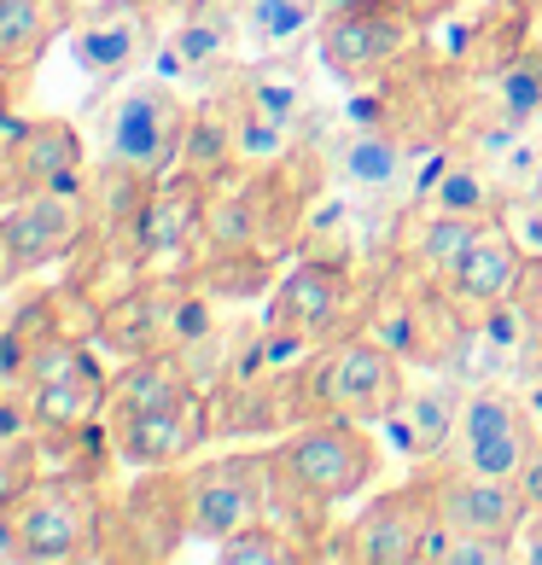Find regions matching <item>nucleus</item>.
Returning a JSON list of instances; mask_svg holds the SVG:
<instances>
[{
	"instance_id": "nucleus-1",
	"label": "nucleus",
	"mask_w": 542,
	"mask_h": 565,
	"mask_svg": "<svg viewBox=\"0 0 542 565\" xmlns=\"http://www.w3.org/2000/svg\"><path fill=\"white\" fill-rule=\"evenodd\" d=\"M298 408H291V426L298 420H362L380 426L391 408L403 403V355L391 350L380 332H344L316 350L298 380Z\"/></svg>"
},
{
	"instance_id": "nucleus-2",
	"label": "nucleus",
	"mask_w": 542,
	"mask_h": 565,
	"mask_svg": "<svg viewBox=\"0 0 542 565\" xmlns=\"http://www.w3.org/2000/svg\"><path fill=\"white\" fill-rule=\"evenodd\" d=\"M94 129H99V163H111V170L152 186L181 163L193 111L176 94V82L135 76V82H117L111 88V99L94 111Z\"/></svg>"
},
{
	"instance_id": "nucleus-3",
	"label": "nucleus",
	"mask_w": 542,
	"mask_h": 565,
	"mask_svg": "<svg viewBox=\"0 0 542 565\" xmlns=\"http://www.w3.org/2000/svg\"><path fill=\"white\" fill-rule=\"evenodd\" d=\"M275 472L316 508H344L385 472V437L362 420H298L275 444Z\"/></svg>"
},
{
	"instance_id": "nucleus-4",
	"label": "nucleus",
	"mask_w": 542,
	"mask_h": 565,
	"mask_svg": "<svg viewBox=\"0 0 542 565\" xmlns=\"http://www.w3.org/2000/svg\"><path fill=\"white\" fill-rule=\"evenodd\" d=\"M18 396H24V426H35L41 437L59 431H82L106 414L111 380L99 373L94 350L71 339V332H47L18 367Z\"/></svg>"
},
{
	"instance_id": "nucleus-5",
	"label": "nucleus",
	"mask_w": 542,
	"mask_h": 565,
	"mask_svg": "<svg viewBox=\"0 0 542 565\" xmlns=\"http://www.w3.org/2000/svg\"><path fill=\"white\" fill-rule=\"evenodd\" d=\"M12 513H18V542H24L30 565L99 559V548H106L111 501L82 472H41Z\"/></svg>"
},
{
	"instance_id": "nucleus-6",
	"label": "nucleus",
	"mask_w": 542,
	"mask_h": 565,
	"mask_svg": "<svg viewBox=\"0 0 542 565\" xmlns=\"http://www.w3.org/2000/svg\"><path fill=\"white\" fill-rule=\"evenodd\" d=\"M437 525V478L421 472L397 490H380L350 525H332L321 559L357 565H421V542Z\"/></svg>"
},
{
	"instance_id": "nucleus-7",
	"label": "nucleus",
	"mask_w": 542,
	"mask_h": 565,
	"mask_svg": "<svg viewBox=\"0 0 542 565\" xmlns=\"http://www.w3.org/2000/svg\"><path fill=\"white\" fill-rule=\"evenodd\" d=\"M187 501H193V536L227 542L257 525L275 508V455L268 449H227L187 467Z\"/></svg>"
},
{
	"instance_id": "nucleus-8",
	"label": "nucleus",
	"mask_w": 542,
	"mask_h": 565,
	"mask_svg": "<svg viewBox=\"0 0 542 565\" xmlns=\"http://www.w3.org/2000/svg\"><path fill=\"white\" fill-rule=\"evenodd\" d=\"M193 536V501H187V472L181 467H152L140 472L123 501L106 519V548L99 559H170Z\"/></svg>"
},
{
	"instance_id": "nucleus-9",
	"label": "nucleus",
	"mask_w": 542,
	"mask_h": 565,
	"mask_svg": "<svg viewBox=\"0 0 542 565\" xmlns=\"http://www.w3.org/2000/svg\"><path fill=\"white\" fill-rule=\"evenodd\" d=\"M421 35L426 24L414 18L408 7L385 0V7H368V12H332L321 18L316 30V53L321 65L332 71V82H368V76H385L391 65H403L408 53H421Z\"/></svg>"
},
{
	"instance_id": "nucleus-10",
	"label": "nucleus",
	"mask_w": 542,
	"mask_h": 565,
	"mask_svg": "<svg viewBox=\"0 0 542 565\" xmlns=\"http://www.w3.org/2000/svg\"><path fill=\"white\" fill-rule=\"evenodd\" d=\"M204 204H211V181L193 170H176L152 181L140 216H135V257L146 275H176V263H187L204 239Z\"/></svg>"
},
{
	"instance_id": "nucleus-11",
	"label": "nucleus",
	"mask_w": 542,
	"mask_h": 565,
	"mask_svg": "<svg viewBox=\"0 0 542 565\" xmlns=\"http://www.w3.org/2000/svg\"><path fill=\"white\" fill-rule=\"evenodd\" d=\"M350 303H357V263L316 250V257H304L298 268H286L275 280V298H268L263 321L298 327L316 344H332V339H344V332H357V327H344Z\"/></svg>"
},
{
	"instance_id": "nucleus-12",
	"label": "nucleus",
	"mask_w": 542,
	"mask_h": 565,
	"mask_svg": "<svg viewBox=\"0 0 542 565\" xmlns=\"http://www.w3.org/2000/svg\"><path fill=\"white\" fill-rule=\"evenodd\" d=\"M531 444H536V426L508 385H467L461 431H455V460L467 472L513 478L519 484V467H525Z\"/></svg>"
},
{
	"instance_id": "nucleus-13",
	"label": "nucleus",
	"mask_w": 542,
	"mask_h": 565,
	"mask_svg": "<svg viewBox=\"0 0 542 565\" xmlns=\"http://www.w3.org/2000/svg\"><path fill=\"white\" fill-rule=\"evenodd\" d=\"M88 227H94L88 186L82 193H24L0 204V239L12 250V275H35V268L71 257L88 239Z\"/></svg>"
},
{
	"instance_id": "nucleus-14",
	"label": "nucleus",
	"mask_w": 542,
	"mask_h": 565,
	"mask_svg": "<svg viewBox=\"0 0 542 565\" xmlns=\"http://www.w3.org/2000/svg\"><path fill=\"white\" fill-rule=\"evenodd\" d=\"M461 408H467V385L455 373L437 367L432 380L408 385L403 403L380 420V437L397 460H414V467H432V460L455 455V431H461Z\"/></svg>"
},
{
	"instance_id": "nucleus-15",
	"label": "nucleus",
	"mask_w": 542,
	"mask_h": 565,
	"mask_svg": "<svg viewBox=\"0 0 542 565\" xmlns=\"http://www.w3.org/2000/svg\"><path fill=\"white\" fill-rule=\"evenodd\" d=\"M65 41L76 71H88L94 82H129V71H140L152 53V7L146 0H99V7L76 12Z\"/></svg>"
},
{
	"instance_id": "nucleus-16",
	"label": "nucleus",
	"mask_w": 542,
	"mask_h": 565,
	"mask_svg": "<svg viewBox=\"0 0 542 565\" xmlns=\"http://www.w3.org/2000/svg\"><path fill=\"white\" fill-rule=\"evenodd\" d=\"M327 175L357 199H380V193H408V163H414V140L397 135L391 122H339V135L321 152Z\"/></svg>"
},
{
	"instance_id": "nucleus-17",
	"label": "nucleus",
	"mask_w": 542,
	"mask_h": 565,
	"mask_svg": "<svg viewBox=\"0 0 542 565\" xmlns=\"http://www.w3.org/2000/svg\"><path fill=\"white\" fill-rule=\"evenodd\" d=\"M437 478V519H444L449 531H467V536H508L525 525L531 501L525 490L513 484V478H485V472H467L461 460L444 467V460H432L426 467Z\"/></svg>"
},
{
	"instance_id": "nucleus-18",
	"label": "nucleus",
	"mask_w": 542,
	"mask_h": 565,
	"mask_svg": "<svg viewBox=\"0 0 542 565\" xmlns=\"http://www.w3.org/2000/svg\"><path fill=\"white\" fill-rule=\"evenodd\" d=\"M12 140V181L18 193H82L88 186V140L65 117H30L7 135Z\"/></svg>"
},
{
	"instance_id": "nucleus-19",
	"label": "nucleus",
	"mask_w": 542,
	"mask_h": 565,
	"mask_svg": "<svg viewBox=\"0 0 542 565\" xmlns=\"http://www.w3.org/2000/svg\"><path fill=\"white\" fill-rule=\"evenodd\" d=\"M211 396L193 391L187 403L176 408H158V414H135V420H111V455L135 472H152V467H181L204 437H211Z\"/></svg>"
},
{
	"instance_id": "nucleus-20",
	"label": "nucleus",
	"mask_w": 542,
	"mask_h": 565,
	"mask_svg": "<svg viewBox=\"0 0 542 565\" xmlns=\"http://www.w3.org/2000/svg\"><path fill=\"white\" fill-rule=\"evenodd\" d=\"M525 263H531V250L519 245V234L496 216V222H485L478 227V239L467 245V257H461V268L449 275V298H455V309L472 321V316H485V309H496V303H508L513 291H519V275H525Z\"/></svg>"
},
{
	"instance_id": "nucleus-21",
	"label": "nucleus",
	"mask_w": 542,
	"mask_h": 565,
	"mask_svg": "<svg viewBox=\"0 0 542 565\" xmlns=\"http://www.w3.org/2000/svg\"><path fill=\"white\" fill-rule=\"evenodd\" d=\"M531 12H536V0H485V12L455 30L449 65L461 71L467 82L496 76L508 58H519L531 47Z\"/></svg>"
},
{
	"instance_id": "nucleus-22",
	"label": "nucleus",
	"mask_w": 542,
	"mask_h": 565,
	"mask_svg": "<svg viewBox=\"0 0 542 565\" xmlns=\"http://www.w3.org/2000/svg\"><path fill=\"white\" fill-rule=\"evenodd\" d=\"M170 41L176 53L187 58V71L199 82H222L234 76L240 53H245V30H240V7L234 0H193L187 12H176L170 24Z\"/></svg>"
},
{
	"instance_id": "nucleus-23",
	"label": "nucleus",
	"mask_w": 542,
	"mask_h": 565,
	"mask_svg": "<svg viewBox=\"0 0 542 565\" xmlns=\"http://www.w3.org/2000/svg\"><path fill=\"white\" fill-rule=\"evenodd\" d=\"M76 0H0V88L24 82L59 35H71Z\"/></svg>"
},
{
	"instance_id": "nucleus-24",
	"label": "nucleus",
	"mask_w": 542,
	"mask_h": 565,
	"mask_svg": "<svg viewBox=\"0 0 542 565\" xmlns=\"http://www.w3.org/2000/svg\"><path fill=\"white\" fill-rule=\"evenodd\" d=\"M199 391L187 355L176 350H152V355H129L111 380L106 396V420H135V414H158V408H176Z\"/></svg>"
},
{
	"instance_id": "nucleus-25",
	"label": "nucleus",
	"mask_w": 542,
	"mask_h": 565,
	"mask_svg": "<svg viewBox=\"0 0 542 565\" xmlns=\"http://www.w3.org/2000/svg\"><path fill=\"white\" fill-rule=\"evenodd\" d=\"M227 94L240 99V106H252L263 117L286 122V129H298V117L309 111V88H304V65L298 53H275V58H257V65H245L222 82Z\"/></svg>"
},
{
	"instance_id": "nucleus-26",
	"label": "nucleus",
	"mask_w": 542,
	"mask_h": 565,
	"mask_svg": "<svg viewBox=\"0 0 542 565\" xmlns=\"http://www.w3.org/2000/svg\"><path fill=\"white\" fill-rule=\"evenodd\" d=\"M426 211L437 216H461V222H496L508 211V193H502V181H496V170L485 158H472L455 146V158L444 163V175L432 181V193L421 199Z\"/></svg>"
},
{
	"instance_id": "nucleus-27",
	"label": "nucleus",
	"mask_w": 542,
	"mask_h": 565,
	"mask_svg": "<svg viewBox=\"0 0 542 565\" xmlns=\"http://www.w3.org/2000/svg\"><path fill=\"white\" fill-rule=\"evenodd\" d=\"M240 7V30H245V53L252 58H275V53H304V41H316L321 30V0H234Z\"/></svg>"
},
{
	"instance_id": "nucleus-28",
	"label": "nucleus",
	"mask_w": 542,
	"mask_h": 565,
	"mask_svg": "<svg viewBox=\"0 0 542 565\" xmlns=\"http://www.w3.org/2000/svg\"><path fill=\"white\" fill-rule=\"evenodd\" d=\"M478 94L519 129H542V47H525L519 58H508L496 76L478 82Z\"/></svg>"
},
{
	"instance_id": "nucleus-29",
	"label": "nucleus",
	"mask_w": 542,
	"mask_h": 565,
	"mask_svg": "<svg viewBox=\"0 0 542 565\" xmlns=\"http://www.w3.org/2000/svg\"><path fill=\"white\" fill-rule=\"evenodd\" d=\"M227 94V88H222ZM227 111H234V158H240V170H275V163H286L291 152H298V129H286V122L275 117H263L252 106H240L234 94H227Z\"/></svg>"
},
{
	"instance_id": "nucleus-30",
	"label": "nucleus",
	"mask_w": 542,
	"mask_h": 565,
	"mask_svg": "<svg viewBox=\"0 0 542 565\" xmlns=\"http://www.w3.org/2000/svg\"><path fill=\"white\" fill-rule=\"evenodd\" d=\"M216 559L222 565H298V559H316L309 554V542L280 525V519H257V525H245L240 536L216 542Z\"/></svg>"
},
{
	"instance_id": "nucleus-31",
	"label": "nucleus",
	"mask_w": 542,
	"mask_h": 565,
	"mask_svg": "<svg viewBox=\"0 0 542 565\" xmlns=\"http://www.w3.org/2000/svg\"><path fill=\"white\" fill-rule=\"evenodd\" d=\"M41 431H0V508H18V501L30 495V484L47 467H41Z\"/></svg>"
},
{
	"instance_id": "nucleus-32",
	"label": "nucleus",
	"mask_w": 542,
	"mask_h": 565,
	"mask_svg": "<svg viewBox=\"0 0 542 565\" xmlns=\"http://www.w3.org/2000/svg\"><path fill=\"white\" fill-rule=\"evenodd\" d=\"M513 554H519V565H542V508H531L525 513V525L513 531Z\"/></svg>"
},
{
	"instance_id": "nucleus-33",
	"label": "nucleus",
	"mask_w": 542,
	"mask_h": 565,
	"mask_svg": "<svg viewBox=\"0 0 542 565\" xmlns=\"http://www.w3.org/2000/svg\"><path fill=\"white\" fill-rule=\"evenodd\" d=\"M519 490H525L531 508H542V431H536V444L525 455V467H519Z\"/></svg>"
},
{
	"instance_id": "nucleus-34",
	"label": "nucleus",
	"mask_w": 542,
	"mask_h": 565,
	"mask_svg": "<svg viewBox=\"0 0 542 565\" xmlns=\"http://www.w3.org/2000/svg\"><path fill=\"white\" fill-rule=\"evenodd\" d=\"M24 559V542H18V513L0 508V565H18Z\"/></svg>"
},
{
	"instance_id": "nucleus-35",
	"label": "nucleus",
	"mask_w": 542,
	"mask_h": 565,
	"mask_svg": "<svg viewBox=\"0 0 542 565\" xmlns=\"http://www.w3.org/2000/svg\"><path fill=\"white\" fill-rule=\"evenodd\" d=\"M397 7H408L414 18H421V24H432V18H444V12H455V7H461V0H397Z\"/></svg>"
},
{
	"instance_id": "nucleus-36",
	"label": "nucleus",
	"mask_w": 542,
	"mask_h": 565,
	"mask_svg": "<svg viewBox=\"0 0 542 565\" xmlns=\"http://www.w3.org/2000/svg\"><path fill=\"white\" fill-rule=\"evenodd\" d=\"M18 193V181H12V140L0 135V204H7Z\"/></svg>"
},
{
	"instance_id": "nucleus-37",
	"label": "nucleus",
	"mask_w": 542,
	"mask_h": 565,
	"mask_svg": "<svg viewBox=\"0 0 542 565\" xmlns=\"http://www.w3.org/2000/svg\"><path fill=\"white\" fill-rule=\"evenodd\" d=\"M368 7H385V0H321V12H368Z\"/></svg>"
},
{
	"instance_id": "nucleus-38",
	"label": "nucleus",
	"mask_w": 542,
	"mask_h": 565,
	"mask_svg": "<svg viewBox=\"0 0 542 565\" xmlns=\"http://www.w3.org/2000/svg\"><path fill=\"white\" fill-rule=\"evenodd\" d=\"M7 280H18V275H12V250H7V239H0V286Z\"/></svg>"
},
{
	"instance_id": "nucleus-39",
	"label": "nucleus",
	"mask_w": 542,
	"mask_h": 565,
	"mask_svg": "<svg viewBox=\"0 0 542 565\" xmlns=\"http://www.w3.org/2000/svg\"><path fill=\"white\" fill-rule=\"evenodd\" d=\"M531 199H536V204H542V170H536V186H531Z\"/></svg>"
},
{
	"instance_id": "nucleus-40",
	"label": "nucleus",
	"mask_w": 542,
	"mask_h": 565,
	"mask_svg": "<svg viewBox=\"0 0 542 565\" xmlns=\"http://www.w3.org/2000/svg\"><path fill=\"white\" fill-rule=\"evenodd\" d=\"M0 117H7V88H0Z\"/></svg>"
},
{
	"instance_id": "nucleus-41",
	"label": "nucleus",
	"mask_w": 542,
	"mask_h": 565,
	"mask_svg": "<svg viewBox=\"0 0 542 565\" xmlns=\"http://www.w3.org/2000/svg\"><path fill=\"white\" fill-rule=\"evenodd\" d=\"M0 408H7V396H0Z\"/></svg>"
}]
</instances>
